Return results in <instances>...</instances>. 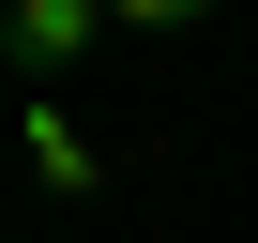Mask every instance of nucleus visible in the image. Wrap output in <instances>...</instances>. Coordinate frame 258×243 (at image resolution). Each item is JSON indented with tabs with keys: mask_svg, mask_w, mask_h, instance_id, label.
Instances as JSON below:
<instances>
[{
	"mask_svg": "<svg viewBox=\"0 0 258 243\" xmlns=\"http://www.w3.org/2000/svg\"><path fill=\"white\" fill-rule=\"evenodd\" d=\"M31 167H46L61 198H91V183H106V167H91V137H76V122H46V106H31Z\"/></svg>",
	"mask_w": 258,
	"mask_h": 243,
	"instance_id": "f03ea898",
	"label": "nucleus"
},
{
	"mask_svg": "<svg viewBox=\"0 0 258 243\" xmlns=\"http://www.w3.org/2000/svg\"><path fill=\"white\" fill-rule=\"evenodd\" d=\"M106 16H91V0H16V16H0V61H16V76H46V61H76Z\"/></svg>",
	"mask_w": 258,
	"mask_h": 243,
	"instance_id": "f257e3e1",
	"label": "nucleus"
}]
</instances>
